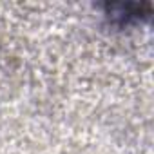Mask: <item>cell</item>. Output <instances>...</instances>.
I'll return each instance as SVG.
<instances>
[{
    "label": "cell",
    "mask_w": 154,
    "mask_h": 154,
    "mask_svg": "<svg viewBox=\"0 0 154 154\" xmlns=\"http://www.w3.org/2000/svg\"><path fill=\"white\" fill-rule=\"evenodd\" d=\"M150 17V4H107L105 6V18L111 26H116L120 29L138 26L143 20Z\"/></svg>",
    "instance_id": "1"
}]
</instances>
